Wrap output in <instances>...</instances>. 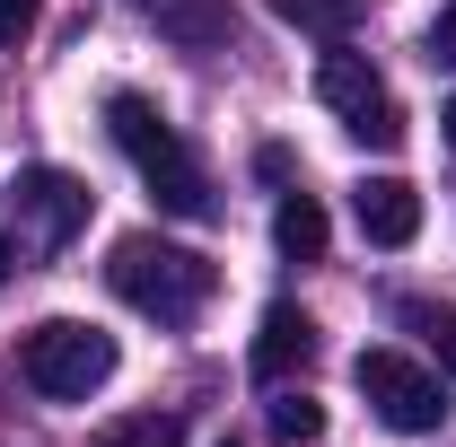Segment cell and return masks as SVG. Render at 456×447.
<instances>
[{
	"mask_svg": "<svg viewBox=\"0 0 456 447\" xmlns=\"http://www.w3.org/2000/svg\"><path fill=\"white\" fill-rule=\"evenodd\" d=\"M106 132H114V150L141 167V184H150L159 211H175V220H202V211H211V184H202V167H193L184 132H175L141 88H114L106 97Z\"/></svg>",
	"mask_w": 456,
	"mask_h": 447,
	"instance_id": "cell-1",
	"label": "cell"
},
{
	"mask_svg": "<svg viewBox=\"0 0 456 447\" xmlns=\"http://www.w3.org/2000/svg\"><path fill=\"white\" fill-rule=\"evenodd\" d=\"M106 280H114V298L132 316H150V325H193L202 298H211V264L193 246H159V237H123L106 255Z\"/></svg>",
	"mask_w": 456,
	"mask_h": 447,
	"instance_id": "cell-2",
	"label": "cell"
},
{
	"mask_svg": "<svg viewBox=\"0 0 456 447\" xmlns=\"http://www.w3.org/2000/svg\"><path fill=\"white\" fill-rule=\"evenodd\" d=\"M18 369H27V386L45 394V403H88L114 378V334L79 325V316H45L27 334V351H18Z\"/></svg>",
	"mask_w": 456,
	"mask_h": 447,
	"instance_id": "cell-3",
	"label": "cell"
},
{
	"mask_svg": "<svg viewBox=\"0 0 456 447\" xmlns=\"http://www.w3.org/2000/svg\"><path fill=\"white\" fill-rule=\"evenodd\" d=\"M88 228V184L70 167H18L0 202V237H18V255H53Z\"/></svg>",
	"mask_w": 456,
	"mask_h": 447,
	"instance_id": "cell-4",
	"label": "cell"
},
{
	"mask_svg": "<svg viewBox=\"0 0 456 447\" xmlns=\"http://www.w3.org/2000/svg\"><path fill=\"white\" fill-rule=\"evenodd\" d=\"M351 386L369 394V412L403 430V439H430V430H448V394L439 378L421 369V360H403V351H360L351 360Z\"/></svg>",
	"mask_w": 456,
	"mask_h": 447,
	"instance_id": "cell-5",
	"label": "cell"
},
{
	"mask_svg": "<svg viewBox=\"0 0 456 447\" xmlns=\"http://www.w3.org/2000/svg\"><path fill=\"white\" fill-rule=\"evenodd\" d=\"M351 211H360V237H369V246H412V237H421V193H412L403 175H369V184L351 193Z\"/></svg>",
	"mask_w": 456,
	"mask_h": 447,
	"instance_id": "cell-6",
	"label": "cell"
},
{
	"mask_svg": "<svg viewBox=\"0 0 456 447\" xmlns=\"http://www.w3.org/2000/svg\"><path fill=\"white\" fill-rule=\"evenodd\" d=\"M316 97L342 114V123H360V114L387 106V79H378V61L351 53V45H325V61H316Z\"/></svg>",
	"mask_w": 456,
	"mask_h": 447,
	"instance_id": "cell-7",
	"label": "cell"
},
{
	"mask_svg": "<svg viewBox=\"0 0 456 447\" xmlns=\"http://www.w3.org/2000/svg\"><path fill=\"white\" fill-rule=\"evenodd\" d=\"M307 360H316V325L298 307H264V325H255V378L281 386L289 369H307Z\"/></svg>",
	"mask_w": 456,
	"mask_h": 447,
	"instance_id": "cell-8",
	"label": "cell"
},
{
	"mask_svg": "<svg viewBox=\"0 0 456 447\" xmlns=\"http://www.w3.org/2000/svg\"><path fill=\"white\" fill-rule=\"evenodd\" d=\"M273 237H281L289 264H316V255H325V202H316V193H281V211H273Z\"/></svg>",
	"mask_w": 456,
	"mask_h": 447,
	"instance_id": "cell-9",
	"label": "cell"
},
{
	"mask_svg": "<svg viewBox=\"0 0 456 447\" xmlns=\"http://www.w3.org/2000/svg\"><path fill=\"white\" fill-rule=\"evenodd\" d=\"M273 18H281V27H307V36H325V45H342L351 18H360V0H273Z\"/></svg>",
	"mask_w": 456,
	"mask_h": 447,
	"instance_id": "cell-10",
	"label": "cell"
},
{
	"mask_svg": "<svg viewBox=\"0 0 456 447\" xmlns=\"http://www.w3.org/2000/svg\"><path fill=\"white\" fill-rule=\"evenodd\" d=\"M97 447H184V421H175V412H132V421H114Z\"/></svg>",
	"mask_w": 456,
	"mask_h": 447,
	"instance_id": "cell-11",
	"label": "cell"
},
{
	"mask_svg": "<svg viewBox=\"0 0 456 447\" xmlns=\"http://www.w3.org/2000/svg\"><path fill=\"white\" fill-rule=\"evenodd\" d=\"M273 439H281V447H316V439H325V403L281 394V403H273Z\"/></svg>",
	"mask_w": 456,
	"mask_h": 447,
	"instance_id": "cell-12",
	"label": "cell"
},
{
	"mask_svg": "<svg viewBox=\"0 0 456 447\" xmlns=\"http://www.w3.org/2000/svg\"><path fill=\"white\" fill-rule=\"evenodd\" d=\"M167 36H184V45H211V36H228V9H211V0L167 9Z\"/></svg>",
	"mask_w": 456,
	"mask_h": 447,
	"instance_id": "cell-13",
	"label": "cell"
},
{
	"mask_svg": "<svg viewBox=\"0 0 456 447\" xmlns=\"http://www.w3.org/2000/svg\"><path fill=\"white\" fill-rule=\"evenodd\" d=\"M351 141H378V150H395V141H403V114H395V106L360 114V123H351Z\"/></svg>",
	"mask_w": 456,
	"mask_h": 447,
	"instance_id": "cell-14",
	"label": "cell"
},
{
	"mask_svg": "<svg viewBox=\"0 0 456 447\" xmlns=\"http://www.w3.org/2000/svg\"><path fill=\"white\" fill-rule=\"evenodd\" d=\"M18 36H36V0H0V45H18Z\"/></svg>",
	"mask_w": 456,
	"mask_h": 447,
	"instance_id": "cell-15",
	"label": "cell"
},
{
	"mask_svg": "<svg viewBox=\"0 0 456 447\" xmlns=\"http://www.w3.org/2000/svg\"><path fill=\"white\" fill-rule=\"evenodd\" d=\"M255 175H264V184H289V150H281V141L255 150Z\"/></svg>",
	"mask_w": 456,
	"mask_h": 447,
	"instance_id": "cell-16",
	"label": "cell"
},
{
	"mask_svg": "<svg viewBox=\"0 0 456 447\" xmlns=\"http://www.w3.org/2000/svg\"><path fill=\"white\" fill-rule=\"evenodd\" d=\"M430 53H439V61H456V9L439 18V27H430Z\"/></svg>",
	"mask_w": 456,
	"mask_h": 447,
	"instance_id": "cell-17",
	"label": "cell"
},
{
	"mask_svg": "<svg viewBox=\"0 0 456 447\" xmlns=\"http://www.w3.org/2000/svg\"><path fill=\"white\" fill-rule=\"evenodd\" d=\"M439 360H448V369H456V316H448V325H439Z\"/></svg>",
	"mask_w": 456,
	"mask_h": 447,
	"instance_id": "cell-18",
	"label": "cell"
},
{
	"mask_svg": "<svg viewBox=\"0 0 456 447\" xmlns=\"http://www.w3.org/2000/svg\"><path fill=\"white\" fill-rule=\"evenodd\" d=\"M439 123H448V150H456V97H448V114H439Z\"/></svg>",
	"mask_w": 456,
	"mask_h": 447,
	"instance_id": "cell-19",
	"label": "cell"
},
{
	"mask_svg": "<svg viewBox=\"0 0 456 447\" xmlns=\"http://www.w3.org/2000/svg\"><path fill=\"white\" fill-rule=\"evenodd\" d=\"M9 264H18V255H9V237H0V280H9Z\"/></svg>",
	"mask_w": 456,
	"mask_h": 447,
	"instance_id": "cell-20",
	"label": "cell"
}]
</instances>
